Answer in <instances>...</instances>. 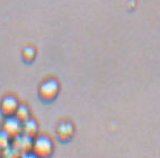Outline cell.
I'll use <instances>...</instances> for the list:
<instances>
[{
  "label": "cell",
  "instance_id": "1",
  "mask_svg": "<svg viewBox=\"0 0 160 158\" xmlns=\"http://www.w3.org/2000/svg\"><path fill=\"white\" fill-rule=\"evenodd\" d=\"M60 92V83L54 77H50V79L44 80L38 86V99L41 102H43L45 105H50L54 101L59 95Z\"/></svg>",
  "mask_w": 160,
  "mask_h": 158
},
{
  "label": "cell",
  "instance_id": "2",
  "mask_svg": "<svg viewBox=\"0 0 160 158\" xmlns=\"http://www.w3.org/2000/svg\"><path fill=\"white\" fill-rule=\"evenodd\" d=\"M53 141L46 135H40L33 138L32 154L34 157H50L53 152Z\"/></svg>",
  "mask_w": 160,
  "mask_h": 158
},
{
  "label": "cell",
  "instance_id": "3",
  "mask_svg": "<svg viewBox=\"0 0 160 158\" xmlns=\"http://www.w3.org/2000/svg\"><path fill=\"white\" fill-rule=\"evenodd\" d=\"M33 138L20 133L12 139V147L18 152L19 156H34L32 154Z\"/></svg>",
  "mask_w": 160,
  "mask_h": 158
},
{
  "label": "cell",
  "instance_id": "4",
  "mask_svg": "<svg viewBox=\"0 0 160 158\" xmlns=\"http://www.w3.org/2000/svg\"><path fill=\"white\" fill-rule=\"evenodd\" d=\"M18 105H19V102L15 95H10V94L5 95L0 101V114L3 118L15 116Z\"/></svg>",
  "mask_w": 160,
  "mask_h": 158
},
{
  "label": "cell",
  "instance_id": "5",
  "mask_svg": "<svg viewBox=\"0 0 160 158\" xmlns=\"http://www.w3.org/2000/svg\"><path fill=\"white\" fill-rule=\"evenodd\" d=\"M22 127H23V122H20L16 117L12 116L3 118L1 130L12 139L22 133Z\"/></svg>",
  "mask_w": 160,
  "mask_h": 158
},
{
  "label": "cell",
  "instance_id": "6",
  "mask_svg": "<svg viewBox=\"0 0 160 158\" xmlns=\"http://www.w3.org/2000/svg\"><path fill=\"white\" fill-rule=\"evenodd\" d=\"M58 140L60 142H69L73 138L74 135V127L71 122L69 121H61L58 124L57 131H55Z\"/></svg>",
  "mask_w": 160,
  "mask_h": 158
},
{
  "label": "cell",
  "instance_id": "7",
  "mask_svg": "<svg viewBox=\"0 0 160 158\" xmlns=\"http://www.w3.org/2000/svg\"><path fill=\"white\" fill-rule=\"evenodd\" d=\"M37 131H38V124L32 117L23 122V127H22V133L23 135L34 138L37 136Z\"/></svg>",
  "mask_w": 160,
  "mask_h": 158
},
{
  "label": "cell",
  "instance_id": "8",
  "mask_svg": "<svg viewBox=\"0 0 160 158\" xmlns=\"http://www.w3.org/2000/svg\"><path fill=\"white\" fill-rule=\"evenodd\" d=\"M22 58L25 64H32L36 58V49L34 46L26 45L22 52Z\"/></svg>",
  "mask_w": 160,
  "mask_h": 158
},
{
  "label": "cell",
  "instance_id": "9",
  "mask_svg": "<svg viewBox=\"0 0 160 158\" xmlns=\"http://www.w3.org/2000/svg\"><path fill=\"white\" fill-rule=\"evenodd\" d=\"M15 117L20 122L26 121L27 119L31 118V110H29V108L26 105H19L17 108V110H16V113H15Z\"/></svg>",
  "mask_w": 160,
  "mask_h": 158
},
{
  "label": "cell",
  "instance_id": "10",
  "mask_svg": "<svg viewBox=\"0 0 160 158\" xmlns=\"http://www.w3.org/2000/svg\"><path fill=\"white\" fill-rule=\"evenodd\" d=\"M10 146H12V138L1 130L0 131V155H2V152Z\"/></svg>",
  "mask_w": 160,
  "mask_h": 158
}]
</instances>
